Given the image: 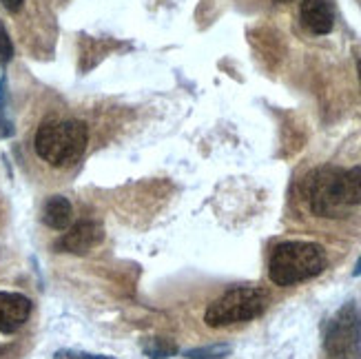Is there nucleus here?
Listing matches in <instances>:
<instances>
[{
	"label": "nucleus",
	"mask_w": 361,
	"mask_h": 359,
	"mask_svg": "<svg viewBox=\"0 0 361 359\" xmlns=\"http://www.w3.org/2000/svg\"><path fill=\"white\" fill-rule=\"evenodd\" d=\"M304 195L310 211L319 217H346L350 209L361 207V169L319 166L304 180Z\"/></svg>",
	"instance_id": "1"
},
{
	"label": "nucleus",
	"mask_w": 361,
	"mask_h": 359,
	"mask_svg": "<svg viewBox=\"0 0 361 359\" xmlns=\"http://www.w3.org/2000/svg\"><path fill=\"white\" fill-rule=\"evenodd\" d=\"M328 264L324 246L317 242L290 240L273 248L269 260V277L277 286H295L317 277Z\"/></svg>",
	"instance_id": "2"
},
{
	"label": "nucleus",
	"mask_w": 361,
	"mask_h": 359,
	"mask_svg": "<svg viewBox=\"0 0 361 359\" xmlns=\"http://www.w3.org/2000/svg\"><path fill=\"white\" fill-rule=\"evenodd\" d=\"M89 142V129L80 120H47L42 122L34 149L38 158L51 166H69L82 158Z\"/></svg>",
	"instance_id": "3"
},
{
	"label": "nucleus",
	"mask_w": 361,
	"mask_h": 359,
	"mask_svg": "<svg viewBox=\"0 0 361 359\" xmlns=\"http://www.w3.org/2000/svg\"><path fill=\"white\" fill-rule=\"evenodd\" d=\"M269 306V293L257 286H238L226 291L222 298L209 304L204 322L211 329H224L233 324H244L259 317Z\"/></svg>",
	"instance_id": "4"
},
{
	"label": "nucleus",
	"mask_w": 361,
	"mask_h": 359,
	"mask_svg": "<svg viewBox=\"0 0 361 359\" xmlns=\"http://www.w3.org/2000/svg\"><path fill=\"white\" fill-rule=\"evenodd\" d=\"M324 351L328 359H361V306L346 302L324 333Z\"/></svg>",
	"instance_id": "5"
},
{
	"label": "nucleus",
	"mask_w": 361,
	"mask_h": 359,
	"mask_svg": "<svg viewBox=\"0 0 361 359\" xmlns=\"http://www.w3.org/2000/svg\"><path fill=\"white\" fill-rule=\"evenodd\" d=\"M102 240H104V229L93 220H82V222H75L73 226H69L65 236L54 244V248L58 253L85 255L91 251V248L102 244Z\"/></svg>",
	"instance_id": "6"
},
{
	"label": "nucleus",
	"mask_w": 361,
	"mask_h": 359,
	"mask_svg": "<svg viewBox=\"0 0 361 359\" xmlns=\"http://www.w3.org/2000/svg\"><path fill=\"white\" fill-rule=\"evenodd\" d=\"M31 315V300L23 293L0 291V333L13 335L27 324Z\"/></svg>",
	"instance_id": "7"
},
{
	"label": "nucleus",
	"mask_w": 361,
	"mask_h": 359,
	"mask_svg": "<svg viewBox=\"0 0 361 359\" xmlns=\"http://www.w3.org/2000/svg\"><path fill=\"white\" fill-rule=\"evenodd\" d=\"M300 18L315 36L331 34L335 27V0H302Z\"/></svg>",
	"instance_id": "8"
},
{
	"label": "nucleus",
	"mask_w": 361,
	"mask_h": 359,
	"mask_svg": "<svg viewBox=\"0 0 361 359\" xmlns=\"http://www.w3.org/2000/svg\"><path fill=\"white\" fill-rule=\"evenodd\" d=\"M73 209L65 195H51L42 207V222L54 231H67L71 226Z\"/></svg>",
	"instance_id": "9"
},
{
	"label": "nucleus",
	"mask_w": 361,
	"mask_h": 359,
	"mask_svg": "<svg viewBox=\"0 0 361 359\" xmlns=\"http://www.w3.org/2000/svg\"><path fill=\"white\" fill-rule=\"evenodd\" d=\"M142 351L149 359H169L178 355V346L173 341H169L164 337H153V339H147L142 344Z\"/></svg>",
	"instance_id": "10"
},
{
	"label": "nucleus",
	"mask_w": 361,
	"mask_h": 359,
	"mask_svg": "<svg viewBox=\"0 0 361 359\" xmlns=\"http://www.w3.org/2000/svg\"><path fill=\"white\" fill-rule=\"evenodd\" d=\"M231 346L228 344H213V346H200V348H191L186 351L184 357L186 359H224L231 355Z\"/></svg>",
	"instance_id": "11"
},
{
	"label": "nucleus",
	"mask_w": 361,
	"mask_h": 359,
	"mask_svg": "<svg viewBox=\"0 0 361 359\" xmlns=\"http://www.w3.org/2000/svg\"><path fill=\"white\" fill-rule=\"evenodd\" d=\"M13 135V124L7 118V75L0 78V138Z\"/></svg>",
	"instance_id": "12"
},
{
	"label": "nucleus",
	"mask_w": 361,
	"mask_h": 359,
	"mask_svg": "<svg viewBox=\"0 0 361 359\" xmlns=\"http://www.w3.org/2000/svg\"><path fill=\"white\" fill-rule=\"evenodd\" d=\"M11 58H13V42L9 38L7 27L0 23V65L7 67L11 62Z\"/></svg>",
	"instance_id": "13"
},
{
	"label": "nucleus",
	"mask_w": 361,
	"mask_h": 359,
	"mask_svg": "<svg viewBox=\"0 0 361 359\" xmlns=\"http://www.w3.org/2000/svg\"><path fill=\"white\" fill-rule=\"evenodd\" d=\"M65 359H111L106 355H91V353H78V351H67Z\"/></svg>",
	"instance_id": "14"
},
{
	"label": "nucleus",
	"mask_w": 361,
	"mask_h": 359,
	"mask_svg": "<svg viewBox=\"0 0 361 359\" xmlns=\"http://www.w3.org/2000/svg\"><path fill=\"white\" fill-rule=\"evenodd\" d=\"M23 3H25V0H0V5H3L7 11H11V13H18L23 9Z\"/></svg>",
	"instance_id": "15"
},
{
	"label": "nucleus",
	"mask_w": 361,
	"mask_h": 359,
	"mask_svg": "<svg viewBox=\"0 0 361 359\" xmlns=\"http://www.w3.org/2000/svg\"><path fill=\"white\" fill-rule=\"evenodd\" d=\"M353 275H355V277H359V275H361V257H359V260H357V264H355V271H353Z\"/></svg>",
	"instance_id": "16"
},
{
	"label": "nucleus",
	"mask_w": 361,
	"mask_h": 359,
	"mask_svg": "<svg viewBox=\"0 0 361 359\" xmlns=\"http://www.w3.org/2000/svg\"><path fill=\"white\" fill-rule=\"evenodd\" d=\"M357 71H359V80H361V51H359V58H357Z\"/></svg>",
	"instance_id": "17"
},
{
	"label": "nucleus",
	"mask_w": 361,
	"mask_h": 359,
	"mask_svg": "<svg viewBox=\"0 0 361 359\" xmlns=\"http://www.w3.org/2000/svg\"><path fill=\"white\" fill-rule=\"evenodd\" d=\"M275 3H279V5H286V3H293V0H275Z\"/></svg>",
	"instance_id": "18"
},
{
	"label": "nucleus",
	"mask_w": 361,
	"mask_h": 359,
	"mask_svg": "<svg viewBox=\"0 0 361 359\" xmlns=\"http://www.w3.org/2000/svg\"><path fill=\"white\" fill-rule=\"evenodd\" d=\"M5 351H7V348H5V346H0V355H3V353H5Z\"/></svg>",
	"instance_id": "19"
}]
</instances>
